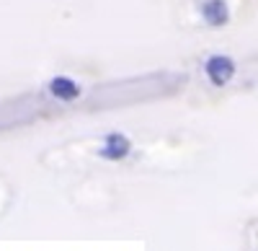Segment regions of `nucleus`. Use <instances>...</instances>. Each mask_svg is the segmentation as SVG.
Returning <instances> with one entry per match:
<instances>
[{
    "mask_svg": "<svg viewBox=\"0 0 258 251\" xmlns=\"http://www.w3.org/2000/svg\"><path fill=\"white\" fill-rule=\"evenodd\" d=\"M199 13H202L204 24L209 29H222L230 21V8H227L225 0H202Z\"/></svg>",
    "mask_w": 258,
    "mask_h": 251,
    "instance_id": "3",
    "label": "nucleus"
},
{
    "mask_svg": "<svg viewBox=\"0 0 258 251\" xmlns=\"http://www.w3.org/2000/svg\"><path fill=\"white\" fill-rule=\"evenodd\" d=\"M129 153H132V142H129V137L121 135V132H109L103 137V145L98 150V156L106 158V161H124Z\"/></svg>",
    "mask_w": 258,
    "mask_h": 251,
    "instance_id": "2",
    "label": "nucleus"
},
{
    "mask_svg": "<svg viewBox=\"0 0 258 251\" xmlns=\"http://www.w3.org/2000/svg\"><path fill=\"white\" fill-rule=\"evenodd\" d=\"M47 91L57 98V101H75V98H80V86L73 80V78H68V75H54L52 80H49V86H47Z\"/></svg>",
    "mask_w": 258,
    "mask_h": 251,
    "instance_id": "4",
    "label": "nucleus"
},
{
    "mask_svg": "<svg viewBox=\"0 0 258 251\" xmlns=\"http://www.w3.org/2000/svg\"><path fill=\"white\" fill-rule=\"evenodd\" d=\"M204 73L212 80V86H227L230 78L235 75V62L227 55H212L204 62Z\"/></svg>",
    "mask_w": 258,
    "mask_h": 251,
    "instance_id": "1",
    "label": "nucleus"
}]
</instances>
